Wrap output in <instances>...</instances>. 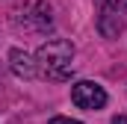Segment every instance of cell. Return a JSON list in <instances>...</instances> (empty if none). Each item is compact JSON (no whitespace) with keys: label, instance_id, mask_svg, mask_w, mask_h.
I'll use <instances>...</instances> for the list:
<instances>
[{"label":"cell","instance_id":"6","mask_svg":"<svg viewBox=\"0 0 127 124\" xmlns=\"http://www.w3.org/2000/svg\"><path fill=\"white\" fill-rule=\"evenodd\" d=\"M50 124H83V121H77V118H68V115H53V118H50Z\"/></svg>","mask_w":127,"mask_h":124},{"label":"cell","instance_id":"5","mask_svg":"<svg viewBox=\"0 0 127 124\" xmlns=\"http://www.w3.org/2000/svg\"><path fill=\"white\" fill-rule=\"evenodd\" d=\"M9 65H12V74H15V77H21V80H32V77L38 74L35 59H32L27 50H21V47L9 50Z\"/></svg>","mask_w":127,"mask_h":124},{"label":"cell","instance_id":"3","mask_svg":"<svg viewBox=\"0 0 127 124\" xmlns=\"http://www.w3.org/2000/svg\"><path fill=\"white\" fill-rule=\"evenodd\" d=\"M71 100L80 106V109H103L106 106V100H109V94L106 89L95 83V80H80V83H74L71 86Z\"/></svg>","mask_w":127,"mask_h":124},{"label":"cell","instance_id":"4","mask_svg":"<svg viewBox=\"0 0 127 124\" xmlns=\"http://www.w3.org/2000/svg\"><path fill=\"white\" fill-rule=\"evenodd\" d=\"M97 32L103 38H118L124 32V18H121V12L115 6H100V12H97Z\"/></svg>","mask_w":127,"mask_h":124},{"label":"cell","instance_id":"2","mask_svg":"<svg viewBox=\"0 0 127 124\" xmlns=\"http://www.w3.org/2000/svg\"><path fill=\"white\" fill-rule=\"evenodd\" d=\"M18 27L24 32H35V35H44V32L53 30V12L44 0H32L30 6L21 9V18H18Z\"/></svg>","mask_w":127,"mask_h":124},{"label":"cell","instance_id":"1","mask_svg":"<svg viewBox=\"0 0 127 124\" xmlns=\"http://www.w3.org/2000/svg\"><path fill=\"white\" fill-rule=\"evenodd\" d=\"M74 44L68 38H47L38 50H35V68L41 77L53 80V83H62V80H71L74 74Z\"/></svg>","mask_w":127,"mask_h":124},{"label":"cell","instance_id":"8","mask_svg":"<svg viewBox=\"0 0 127 124\" xmlns=\"http://www.w3.org/2000/svg\"><path fill=\"white\" fill-rule=\"evenodd\" d=\"M118 0H97V6H115Z\"/></svg>","mask_w":127,"mask_h":124},{"label":"cell","instance_id":"7","mask_svg":"<svg viewBox=\"0 0 127 124\" xmlns=\"http://www.w3.org/2000/svg\"><path fill=\"white\" fill-rule=\"evenodd\" d=\"M112 124H127V115H115V118H112Z\"/></svg>","mask_w":127,"mask_h":124}]
</instances>
